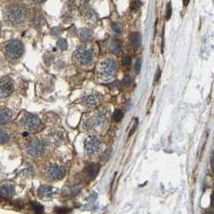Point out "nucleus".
I'll list each match as a JSON object with an SVG mask.
<instances>
[{
	"label": "nucleus",
	"instance_id": "1",
	"mask_svg": "<svg viewBox=\"0 0 214 214\" xmlns=\"http://www.w3.org/2000/svg\"><path fill=\"white\" fill-rule=\"evenodd\" d=\"M27 16V9L23 4L15 3L6 8L4 19L13 25H18L24 23Z\"/></svg>",
	"mask_w": 214,
	"mask_h": 214
},
{
	"label": "nucleus",
	"instance_id": "24",
	"mask_svg": "<svg viewBox=\"0 0 214 214\" xmlns=\"http://www.w3.org/2000/svg\"><path fill=\"white\" fill-rule=\"evenodd\" d=\"M140 6H141V3H140L139 0H135V1H134L133 3H131V9L134 11V10L139 9Z\"/></svg>",
	"mask_w": 214,
	"mask_h": 214
},
{
	"label": "nucleus",
	"instance_id": "30",
	"mask_svg": "<svg viewBox=\"0 0 214 214\" xmlns=\"http://www.w3.org/2000/svg\"><path fill=\"white\" fill-rule=\"evenodd\" d=\"M68 212H69V210L66 208H57V213H68Z\"/></svg>",
	"mask_w": 214,
	"mask_h": 214
},
{
	"label": "nucleus",
	"instance_id": "9",
	"mask_svg": "<svg viewBox=\"0 0 214 214\" xmlns=\"http://www.w3.org/2000/svg\"><path fill=\"white\" fill-rule=\"evenodd\" d=\"M23 126L25 129H27L28 131H34L38 128L39 126L40 121L38 117L35 115V114H32V113H28L27 115H25L24 118H23Z\"/></svg>",
	"mask_w": 214,
	"mask_h": 214
},
{
	"label": "nucleus",
	"instance_id": "7",
	"mask_svg": "<svg viewBox=\"0 0 214 214\" xmlns=\"http://www.w3.org/2000/svg\"><path fill=\"white\" fill-rule=\"evenodd\" d=\"M65 169L59 165H52L48 168L46 172V175L48 179L52 180H61L65 175Z\"/></svg>",
	"mask_w": 214,
	"mask_h": 214
},
{
	"label": "nucleus",
	"instance_id": "29",
	"mask_svg": "<svg viewBox=\"0 0 214 214\" xmlns=\"http://www.w3.org/2000/svg\"><path fill=\"white\" fill-rule=\"evenodd\" d=\"M160 75H161L160 70H159V69H158L157 73H156V74H155V82H157V81H159V78H160Z\"/></svg>",
	"mask_w": 214,
	"mask_h": 214
},
{
	"label": "nucleus",
	"instance_id": "8",
	"mask_svg": "<svg viewBox=\"0 0 214 214\" xmlns=\"http://www.w3.org/2000/svg\"><path fill=\"white\" fill-rule=\"evenodd\" d=\"M27 152L32 156H39L44 152V144L39 139L31 140L27 145Z\"/></svg>",
	"mask_w": 214,
	"mask_h": 214
},
{
	"label": "nucleus",
	"instance_id": "34",
	"mask_svg": "<svg viewBox=\"0 0 214 214\" xmlns=\"http://www.w3.org/2000/svg\"><path fill=\"white\" fill-rule=\"evenodd\" d=\"M34 1L37 3H44V2H45L46 0H34Z\"/></svg>",
	"mask_w": 214,
	"mask_h": 214
},
{
	"label": "nucleus",
	"instance_id": "11",
	"mask_svg": "<svg viewBox=\"0 0 214 214\" xmlns=\"http://www.w3.org/2000/svg\"><path fill=\"white\" fill-rule=\"evenodd\" d=\"M98 172H99V166L98 164H90L87 166L86 169H85V174H86V177L89 180H93L96 177V175H98Z\"/></svg>",
	"mask_w": 214,
	"mask_h": 214
},
{
	"label": "nucleus",
	"instance_id": "21",
	"mask_svg": "<svg viewBox=\"0 0 214 214\" xmlns=\"http://www.w3.org/2000/svg\"><path fill=\"white\" fill-rule=\"evenodd\" d=\"M111 27H112V29L114 32L116 33V34H121L122 32V26H121V24H119V23H113L112 25H111Z\"/></svg>",
	"mask_w": 214,
	"mask_h": 214
},
{
	"label": "nucleus",
	"instance_id": "18",
	"mask_svg": "<svg viewBox=\"0 0 214 214\" xmlns=\"http://www.w3.org/2000/svg\"><path fill=\"white\" fill-rule=\"evenodd\" d=\"M9 134L3 130H0V144H4L8 142Z\"/></svg>",
	"mask_w": 214,
	"mask_h": 214
},
{
	"label": "nucleus",
	"instance_id": "26",
	"mask_svg": "<svg viewBox=\"0 0 214 214\" xmlns=\"http://www.w3.org/2000/svg\"><path fill=\"white\" fill-rule=\"evenodd\" d=\"M142 68V61L140 59H137L136 63H135V71L137 73H139Z\"/></svg>",
	"mask_w": 214,
	"mask_h": 214
},
{
	"label": "nucleus",
	"instance_id": "35",
	"mask_svg": "<svg viewBox=\"0 0 214 214\" xmlns=\"http://www.w3.org/2000/svg\"><path fill=\"white\" fill-rule=\"evenodd\" d=\"M83 2H88V1H89V0H82Z\"/></svg>",
	"mask_w": 214,
	"mask_h": 214
},
{
	"label": "nucleus",
	"instance_id": "3",
	"mask_svg": "<svg viewBox=\"0 0 214 214\" xmlns=\"http://www.w3.org/2000/svg\"><path fill=\"white\" fill-rule=\"evenodd\" d=\"M24 47L23 43L19 39L10 40L6 46V52L11 59H18L24 54Z\"/></svg>",
	"mask_w": 214,
	"mask_h": 214
},
{
	"label": "nucleus",
	"instance_id": "23",
	"mask_svg": "<svg viewBox=\"0 0 214 214\" xmlns=\"http://www.w3.org/2000/svg\"><path fill=\"white\" fill-rule=\"evenodd\" d=\"M172 4L171 3H168L167 4V10H166V19L167 20H169V19L171 18V15H172Z\"/></svg>",
	"mask_w": 214,
	"mask_h": 214
},
{
	"label": "nucleus",
	"instance_id": "13",
	"mask_svg": "<svg viewBox=\"0 0 214 214\" xmlns=\"http://www.w3.org/2000/svg\"><path fill=\"white\" fill-rule=\"evenodd\" d=\"M0 194L4 197L10 198L15 194V187L12 185H4L0 187Z\"/></svg>",
	"mask_w": 214,
	"mask_h": 214
},
{
	"label": "nucleus",
	"instance_id": "25",
	"mask_svg": "<svg viewBox=\"0 0 214 214\" xmlns=\"http://www.w3.org/2000/svg\"><path fill=\"white\" fill-rule=\"evenodd\" d=\"M138 125H139V120L137 118H134V123L133 124V127L131 128V131H130V134H129V137L131 136V134H133L134 133V131H136L137 127H138Z\"/></svg>",
	"mask_w": 214,
	"mask_h": 214
},
{
	"label": "nucleus",
	"instance_id": "32",
	"mask_svg": "<svg viewBox=\"0 0 214 214\" xmlns=\"http://www.w3.org/2000/svg\"><path fill=\"white\" fill-rule=\"evenodd\" d=\"M190 0H183V3H184V5L185 6H187V4L189 3Z\"/></svg>",
	"mask_w": 214,
	"mask_h": 214
},
{
	"label": "nucleus",
	"instance_id": "33",
	"mask_svg": "<svg viewBox=\"0 0 214 214\" xmlns=\"http://www.w3.org/2000/svg\"><path fill=\"white\" fill-rule=\"evenodd\" d=\"M211 166H212V171L213 172V156L211 157Z\"/></svg>",
	"mask_w": 214,
	"mask_h": 214
},
{
	"label": "nucleus",
	"instance_id": "12",
	"mask_svg": "<svg viewBox=\"0 0 214 214\" xmlns=\"http://www.w3.org/2000/svg\"><path fill=\"white\" fill-rule=\"evenodd\" d=\"M54 193V188L49 185H42L38 190V194L41 198H48Z\"/></svg>",
	"mask_w": 214,
	"mask_h": 214
},
{
	"label": "nucleus",
	"instance_id": "28",
	"mask_svg": "<svg viewBox=\"0 0 214 214\" xmlns=\"http://www.w3.org/2000/svg\"><path fill=\"white\" fill-rule=\"evenodd\" d=\"M133 81V79L131 78V76H126L124 79H123V83L125 84L126 85H131V83Z\"/></svg>",
	"mask_w": 214,
	"mask_h": 214
},
{
	"label": "nucleus",
	"instance_id": "16",
	"mask_svg": "<svg viewBox=\"0 0 214 214\" xmlns=\"http://www.w3.org/2000/svg\"><path fill=\"white\" fill-rule=\"evenodd\" d=\"M107 118H108V114L107 112L106 111H102L101 113H99L96 116L95 118V123L97 126H103L106 124L107 122Z\"/></svg>",
	"mask_w": 214,
	"mask_h": 214
},
{
	"label": "nucleus",
	"instance_id": "22",
	"mask_svg": "<svg viewBox=\"0 0 214 214\" xmlns=\"http://www.w3.org/2000/svg\"><path fill=\"white\" fill-rule=\"evenodd\" d=\"M57 46H58L60 49L65 50V49H66L67 47H68V44H67V41H66L65 39H60L58 40V42H57Z\"/></svg>",
	"mask_w": 214,
	"mask_h": 214
},
{
	"label": "nucleus",
	"instance_id": "6",
	"mask_svg": "<svg viewBox=\"0 0 214 214\" xmlns=\"http://www.w3.org/2000/svg\"><path fill=\"white\" fill-rule=\"evenodd\" d=\"M93 50L92 48L87 47V46H82L77 50L76 52V57L80 65H88L91 62L93 59Z\"/></svg>",
	"mask_w": 214,
	"mask_h": 214
},
{
	"label": "nucleus",
	"instance_id": "17",
	"mask_svg": "<svg viewBox=\"0 0 214 214\" xmlns=\"http://www.w3.org/2000/svg\"><path fill=\"white\" fill-rule=\"evenodd\" d=\"M80 36L84 40L89 39L92 36V32L88 28H82L80 30Z\"/></svg>",
	"mask_w": 214,
	"mask_h": 214
},
{
	"label": "nucleus",
	"instance_id": "19",
	"mask_svg": "<svg viewBox=\"0 0 214 214\" xmlns=\"http://www.w3.org/2000/svg\"><path fill=\"white\" fill-rule=\"evenodd\" d=\"M123 116H124V113H123V112H122V110H119V109L115 110L114 113H113V119H114L116 122L121 121V120L123 118Z\"/></svg>",
	"mask_w": 214,
	"mask_h": 214
},
{
	"label": "nucleus",
	"instance_id": "4",
	"mask_svg": "<svg viewBox=\"0 0 214 214\" xmlns=\"http://www.w3.org/2000/svg\"><path fill=\"white\" fill-rule=\"evenodd\" d=\"M85 151L87 155H93L98 152L101 146V140L96 135H89L84 142Z\"/></svg>",
	"mask_w": 214,
	"mask_h": 214
},
{
	"label": "nucleus",
	"instance_id": "2",
	"mask_svg": "<svg viewBox=\"0 0 214 214\" xmlns=\"http://www.w3.org/2000/svg\"><path fill=\"white\" fill-rule=\"evenodd\" d=\"M117 70L116 63L113 59H106L100 64L98 75L104 81L111 80L115 76Z\"/></svg>",
	"mask_w": 214,
	"mask_h": 214
},
{
	"label": "nucleus",
	"instance_id": "10",
	"mask_svg": "<svg viewBox=\"0 0 214 214\" xmlns=\"http://www.w3.org/2000/svg\"><path fill=\"white\" fill-rule=\"evenodd\" d=\"M11 118V111L6 107H0V124L4 125Z\"/></svg>",
	"mask_w": 214,
	"mask_h": 214
},
{
	"label": "nucleus",
	"instance_id": "14",
	"mask_svg": "<svg viewBox=\"0 0 214 214\" xmlns=\"http://www.w3.org/2000/svg\"><path fill=\"white\" fill-rule=\"evenodd\" d=\"M98 101H99V97L98 94L93 93V94H89L85 98V104L86 105V106L94 107L98 105Z\"/></svg>",
	"mask_w": 214,
	"mask_h": 214
},
{
	"label": "nucleus",
	"instance_id": "20",
	"mask_svg": "<svg viewBox=\"0 0 214 214\" xmlns=\"http://www.w3.org/2000/svg\"><path fill=\"white\" fill-rule=\"evenodd\" d=\"M32 206L33 208H34V211H35V213H42L44 212V207H43L39 203L34 201V202L32 203Z\"/></svg>",
	"mask_w": 214,
	"mask_h": 214
},
{
	"label": "nucleus",
	"instance_id": "27",
	"mask_svg": "<svg viewBox=\"0 0 214 214\" xmlns=\"http://www.w3.org/2000/svg\"><path fill=\"white\" fill-rule=\"evenodd\" d=\"M131 57L130 56H126L124 57L123 60H122V64L124 66H128L129 65H131Z\"/></svg>",
	"mask_w": 214,
	"mask_h": 214
},
{
	"label": "nucleus",
	"instance_id": "5",
	"mask_svg": "<svg viewBox=\"0 0 214 214\" xmlns=\"http://www.w3.org/2000/svg\"><path fill=\"white\" fill-rule=\"evenodd\" d=\"M15 89L14 81L10 77H3L0 78V97L7 98L12 94Z\"/></svg>",
	"mask_w": 214,
	"mask_h": 214
},
{
	"label": "nucleus",
	"instance_id": "15",
	"mask_svg": "<svg viewBox=\"0 0 214 214\" xmlns=\"http://www.w3.org/2000/svg\"><path fill=\"white\" fill-rule=\"evenodd\" d=\"M130 42H131V45L133 48H139L142 44L141 35L139 32H133L130 36Z\"/></svg>",
	"mask_w": 214,
	"mask_h": 214
},
{
	"label": "nucleus",
	"instance_id": "31",
	"mask_svg": "<svg viewBox=\"0 0 214 214\" xmlns=\"http://www.w3.org/2000/svg\"><path fill=\"white\" fill-rule=\"evenodd\" d=\"M59 28L58 27H55V28H53V29L52 30V33L53 34V35H58V33H59Z\"/></svg>",
	"mask_w": 214,
	"mask_h": 214
}]
</instances>
